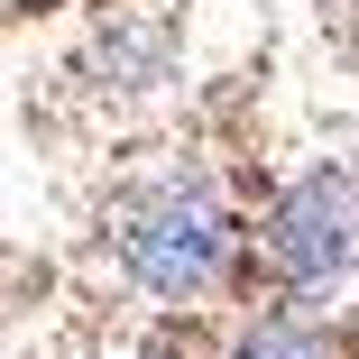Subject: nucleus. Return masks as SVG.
<instances>
[{"label": "nucleus", "mask_w": 359, "mask_h": 359, "mask_svg": "<svg viewBox=\"0 0 359 359\" xmlns=\"http://www.w3.org/2000/svg\"><path fill=\"white\" fill-rule=\"evenodd\" d=\"M231 359H341V332L313 313V304H267V313H249L240 323V341H231Z\"/></svg>", "instance_id": "obj_3"}, {"label": "nucleus", "mask_w": 359, "mask_h": 359, "mask_svg": "<svg viewBox=\"0 0 359 359\" xmlns=\"http://www.w3.org/2000/svg\"><path fill=\"white\" fill-rule=\"evenodd\" d=\"M258 258L285 295H323L359 276V175L350 166H304L267 212H258Z\"/></svg>", "instance_id": "obj_2"}, {"label": "nucleus", "mask_w": 359, "mask_h": 359, "mask_svg": "<svg viewBox=\"0 0 359 359\" xmlns=\"http://www.w3.org/2000/svg\"><path fill=\"white\" fill-rule=\"evenodd\" d=\"M102 249H111V267H120V285L138 304L194 313L240 258V212H231L212 166H157L111 203Z\"/></svg>", "instance_id": "obj_1"}, {"label": "nucleus", "mask_w": 359, "mask_h": 359, "mask_svg": "<svg viewBox=\"0 0 359 359\" xmlns=\"http://www.w3.org/2000/svg\"><path fill=\"white\" fill-rule=\"evenodd\" d=\"M65 359H175L157 332H138V323H120V332H93V341H74Z\"/></svg>", "instance_id": "obj_4"}]
</instances>
